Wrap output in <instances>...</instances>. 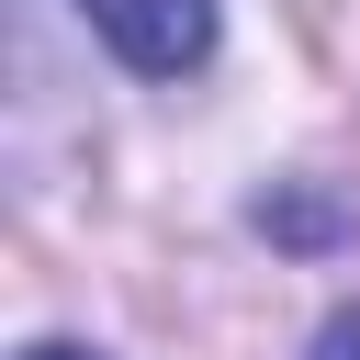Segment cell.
I'll return each mask as SVG.
<instances>
[{
	"instance_id": "3957f363",
	"label": "cell",
	"mask_w": 360,
	"mask_h": 360,
	"mask_svg": "<svg viewBox=\"0 0 360 360\" xmlns=\"http://www.w3.org/2000/svg\"><path fill=\"white\" fill-rule=\"evenodd\" d=\"M22 360H101V349H79V338H34Z\"/></svg>"
},
{
	"instance_id": "6da1fadb",
	"label": "cell",
	"mask_w": 360,
	"mask_h": 360,
	"mask_svg": "<svg viewBox=\"0 0 360 360\" xmlns=\"http://www.w3.org/2000/svg\"><path fill=\"white\" fill-rule=\"evenodd\" d=\"M79 22L135 68V79H191L214 56V0H79Z\"/></svg>"
},
{
	"instance_id": "7a4b0ae2",
	"label": "cell",
	"mask_w": 360,
	"mask_h": 360,
	"mask_svg": "<svg viewBox=\"0 0 360 360\" xmlns=\"http://www.w3.org/2000/svg\"><path fill=\"white\" fill-rule=\"evenodd\" d=\"M304 360H360V304H338V315L315 326V349H304Z\"/></svg>"
}]
</instances>
